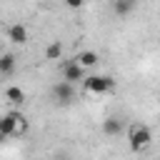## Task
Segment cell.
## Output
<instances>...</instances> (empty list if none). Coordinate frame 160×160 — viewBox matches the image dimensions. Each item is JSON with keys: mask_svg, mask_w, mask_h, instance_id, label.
I'll return each instance as SVG.
<instances>
[{"mask_svg": "<svg viewBox=\"0 0 160 160\" xmlns=\"http://www.w3.org/2000/svg\"><path fill=\"white\" fill-rule=\"evenodd\" d=\"M2 142H5V135H2V132H0V145H2Z\"/></svg>", "mask_w": 160, "mask_h": 160, "instance_id": "4fadbf2b", "label": "cell"}, {"mask_svg": "<svg viewBox=\"0 0 160 160\" xmlns=\"http://www.w3.org/2000/svg\"><path fill=\"white\" fill-rule=\"evenodd\" d=\"M15 70V55L12 52H2L0 55V75H10Z\"/></svg>", "mask_w": 160, "mask_h": 160, "instance_id": "30bf717a", "label": "cell"}, {"mask_svg": "<svg viewBox=\"0 0 160 160\" xmlns=\"http://www.w3.org/2000/svg\"><path fill=\"white\" fill-rule=\"evenodd\" d=\"M120 130H122V120L120 118H115V115H110V118H105L102 120V132L105 135H120Z\"/></svg>", "mask_w": 160, "mask_h": 160, "instance_id": "ba28073f", "label": "cell"}, {"mask_svg": "<svg viewBox=\"0 0 160 160\" xmlns=\"http://www.w3.org/2000/svg\"><path fill=\"white\" fill-rule=\"evenodd\" d=\"M82 88L88 90V92H92V95H108V92H112L115 90V78L112 75H88L85 80H82Z\"/></svg>", "mask_w": 160, "mask_h": 160, "instance_id": "6da1fadb", "label": "cell"}, {"mask_svg": "<svg viewBox=\"0 0 160 160\" xmlns=\"http://www.w3.org/2000/svg\"><path fill=\"white\" fill-rule=\"evenodd\" d=\"M72 60H75V62H78L82 70H88V68H95L100 58H98V52H95V50H80V52H78Z\"/></svg>", "mask_w": 160, "mask_h": 160, "instance_id": "52a82bcc", "label": "cell"}, {"mask_svg": "<svg viewBox=\"0 0 160 160\" xmlns=\"http://www.w3.org/2000/svg\"><path fill=\"white\" fill-rule=\"evenodd\" d=\"M25 128H28V122H25V118H22L20 112L0 115V132H2L5 138H15V135L25 132Z\"/></svg>", "mask_w": 160, "mask_h": 160, "instance_id": "7a4b0ae2", "label": "cell"}, {"mask_svg": "<svg viewBox=\"0 0 160 160\" xmlns=\"http://www.w3.org/2000/svg\"><path fill=\"white\" fill-rule=\"evenodd\" d=\"M8 38H10V42H15V45H25V42H28V28H25L22 22H12V25L8 28Z\"/></svg>", "mask_w": 160, "mask_h": 160, "instance_id": "8992f818", "label": "cell"}, {"mask_svg": "<svg viewBox=\"0 0 160 160\" xmlns=\"http://www.w3.org/2000/svg\"><path fill=\"white\" fill-rule=\"evenodd\" d=\"M60 72H62V80L70 82V85H75L78 80H85V70H82L75 60H65V62L60 65Z\"/></svg>", "mask_w": 160, "mask_h": 160, "instance_id": "277c9868", "label": "cell"}, {"mask_svg": "<svg viewBox=\"0 0 160 160\" xmlns=\"http://www.w3.org/2000/svg\"><path fill=\"white\" fill-rule=\"evenodd\" d=\"M62 55V42L60 40H52L48 48H45V60H58Z\"/></svg>", "mask_w": 160, "mask_h": 160, "instance_id": "8fae6325", "label": "cell"}, {"mask_svg": "<svg viewBox=\"0 0 160 160\" xmlns=\"http://www.w3.org/2000/svg\"><path fill=\"white\" fill-rule=\"evenodd\" d=\"M5 98H8L10 105H22V102H25V90H22L20 85H10V88L5 90Z\"/></svg>", "mask_w": 160, "mask_h": 160, "instance_id": "9c48e42d", "label": "cell"}, {"mask_svg": "<svg viewBox=\"0 0 160 160\" xmlns=\"http://www.w3.org/2000/svg\"><path fill=\"white\" fill-rule=\"evenodd\" d=\"M132 8H135V2H132V0H118V2H112L115 15H128Z\"/></svg>", "mask_w": 160, "mask_h": 160, "instance_id": "7c38bea8", "label": "cell"}, {"mask_svg": "<svg viewBox=\"0 0 160 160\" xmlns=\"http://www.w3.org/2000/svg\"><path fill=\"white\" fill-rule=\"evenodd\" d=\"M150 142H152V130L148 125H132L130 128V150L132 152L145 150Z\"/></svg>", "mask_w": 160, "mask_h": 160, "instance_id": "3957f363", "label": "cell"}, {"mask_svg": "<svg viewBox=\"0 0 160 160\" xmlns=\"http://www.w3.org/2000/svg\"><path fill=\"white\" fill-rule=\"evenodd\" d=\"M52 98H55V102H58V105H70V102H72V98H75V88H72L70 82L60 80V82H55V85H52Z\"/></svg>", "mask_w": 160, "mask_h": 160, "instance_id": "5b68a950", "label": "cell"}]
</instances>
